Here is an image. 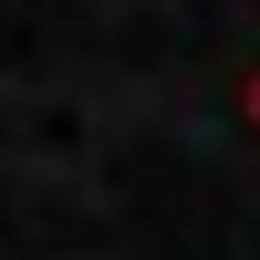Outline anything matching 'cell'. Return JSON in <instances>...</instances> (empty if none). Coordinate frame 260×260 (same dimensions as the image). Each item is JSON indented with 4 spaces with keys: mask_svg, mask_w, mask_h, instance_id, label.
I'll return each instance as SVG.
<instances>
[{
    "mask_svg": "<svg viewBox=\"0 0 260 260\" xmlns=\"http://www.w3.org/2000/svg\"><path fill=\"white\" fill-rule=\"evenodd\" d=\"M240 115H250V125H260V62H250V83H240Z\"/></svg>",
    "mask_w": 260,
    "mask_h": 260,
    "instance_id": "1",
    "label": "cell"
}]
</instances>
